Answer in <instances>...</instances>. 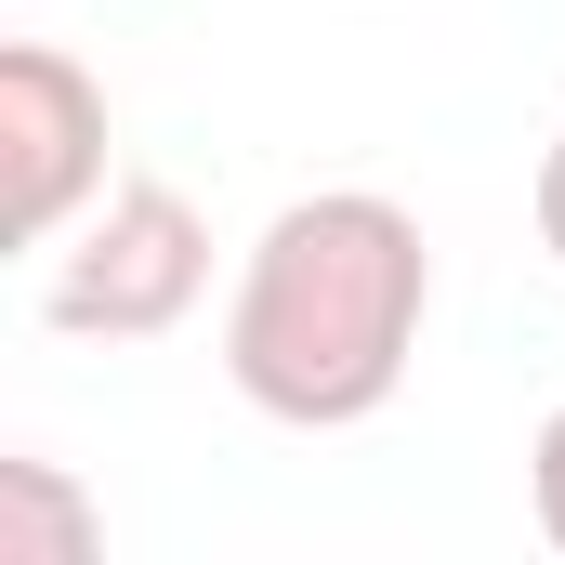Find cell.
Wrapping results in <instances>:
<instances>
[{"label":"cell","instance_id":"6da1fadb","mask_svg":"<svg viewBox=\"0 0 565 565\" xmlns=\"http://www.w3.org/2000/svg\"><path fill=\"white\" fill-rule=\"evenodd\" d=\"M434 329V237L382 184H316L237 250L224 289V382L277 434H355L422 369Z\"/></svg>","mask_w":565,"mask_h":565},{"label":"cell","instance_id":"7a4b0ae2","mask_svg":"<svg viewBox=\"0 0 565 565\" xmlns=\"http://www.w3.org/2000/svg\"><path fill=\"white\" fill-rule=\"evenodd\" d=\"M211 302V211L184 184H106L53 250H40V316L66 342H171Z\"/></svg>","mask_w":565,"mask_h":565},{"label":"cell","instance_id":"3957f363","mask_svg":"<svg viewBox=\"0 0 565 565\" xmlns=\"http://www.w3.org/2000/svg\"><path fill=\"white\" fill-rule=\"evenodd\" d=\"M93 198H106V79L66 40H13L0 53V237L53 250Z\"/></svg>","mask_w":565,"mask_h":565},{"label":"cell","instance_id":"277c9868","mask_svg":"<svg viewBox=\"0 0 565 565\" xmlns=\"http://www.w3.org/2000/svg\"><path fill=\"white\" fill-rule=\"evenodd\" d=\"M106 553V500L40 460V447H0V565H93Z\"/></svg>","mask_w":565,"mask_h":565},{"label":"cell","instance_id":"5b68a950","mask_svg":"<svg viewBox=\"0 0 565 565\" xmlns=\"http://www.w3.org/2000/svg\"><path fill=\"white\" fill-rule=\"evenodd\" d=\"M526 513H540V540L565 553V408L526 434Z\"/></svg>","mask_w":565,"mask_h":565},{"label":"cell","instance_id":"8992f818","mask_svg":"<svg viewBox=\"0 0 565 565\" xmlns=\"http://www.w3.org/2000/svg\"><path fill=\"white\" fill-rule=\"evenodd\" d=\"M526 224H540V250L565 264V132L540 145V184H526Z\"/></svg>","mask_w":565,"mask_h":565}]
</instances>
